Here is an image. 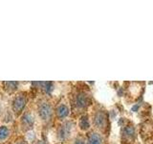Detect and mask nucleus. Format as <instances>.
<instances>
[{
	"mask_svg": "<svg viewBox=\"0 0 153 144\" xmlns=\"http://www.w3.org/2000/svg\"><path fill=\"white\" fill-rule=\"evenodd\" d=\"M89 104V98L86 93L84 92H79L75 97V105L79 109H84Z\"/></svg>",
	"mask_w": 153,
	"mask_h": 144,
	"instance_id": "nucleus-4",
	"label": "nucleus"
},
{
	"mask_svg": "<svg viewBox=\"0 0 153 144\" xmlns=\"http://www.w3.org/2000/svg\"><path fill=\"white\" fill-rule=\"evenodd\" d=\"M35 144H45V141L44 140H37Z\"/></svg>",
	"mask_w": 153,
	"mask_h": 144,
	"instance_id": "nucleus-15",
	"label": "nucleus"
},
{
	"mask_svg": "<svg viewBox=\"0 0 153 144\" xmlns=\"http://www.w3.org/2000/svg\"><path fill=\"white\" fill-rule=\"evenodd\" d=\"M134 134H135V130L132 126H126L123 129V136L126 137L128 140L134 136Z\"/></svg>",
	"mask_w": 153,
	"mask_h": 144,
	"instance_id": "nucleus-11",
	"label": "nucleus"
},
{
	"mask_svg": "<svg viewBox=\"0 0 153 144\" xmlns=\"http://www.w3.org/2000/svg\"><path fill=\"white\" fill-rule=\"evenodd\" d=\"M56 116L59 117V119L63 120L66 117H68V115L70 113V108L69 106L67 104L62 103L60 105L57 106V108L56 110Z\"/></svg>",
	"mask_w": 153,
	"mask_h": 144,
	"instance_id": "nucleus-6",
	"label": "nucleus"
},
{
	"mask_svg": "<svg viewBox=\"0 0 153 144\" xmlns=\"http://www.w3.org/2000/svg\"><path fill=\"white\" fill-rule=\"evenodd\" d=\"M26 106V97L23 94H17L14 96L12 103V108L13 110V112L19 114L24 110Z\"/></svg>",
	"mask_w": 153,
	"mask_h": 144,
	"instance_id": "nucleus-2",
	"label": "nucleus"
},
{
	"mask_svg": "<svg viewBox=\"0 0 153 144\" xmlns=\"http://www.w3.org/2000/svg\"><path fill=\"white\" fill-rule=\"evenodd\" d=\"M72 129H73V122L72 121H65L63 124H61L59 131H57V136L61 140H66L72 134Z\"/></svg>",
	"mask_w": 153,
	"mask_h": 144,
	"instance_id": "nucleus-3",
	"label": "nucleus"
},
{
	"mask_svg": "<svg viewBox=\"0 0 153 144\" xmlns=\"http://www.w3.org/2000/svg\"><path fill=\"white\" fill-rule=\"evenodd\" d=\"M10 136V129L7 126H0V141L7 139Z\"/></svg>",
	"mask_w": 153,
	"mask_h": 144,
	"instance_id": "nucleus-10",
	"label": "nucleus"
},
{
	"mask_svg": "<svg viewBox=\"0 0 153 144\" xmlns=\"http://www.w3.org/2000/svg\"><path fill=\"white\" fill-rule=\"evenodd\" d=\"M79 127L80 128V130H82V131H87L90 128V121L87 115H82V116L79 118Z\"/></svg>",
	"mask_w": 153,
	"mask_h": 144,
	"instance_id": "nucleus-9",
	"label": "nucleus"
},
{
	"mask_svg": "<svg viewBox=\"0 0 153 144\" xmlns=\"http://www.w3.org/2000/svg\"><path fill=\"white\" fill-rule=\"evenodd\" d=\"M87 144H102V139L100 134L96 132L90 133V134L88 136Z\"/></svg>",
	"mask_w": 153,
	"mask_h": 144,
	"instance_id": "nucleus-8",
	"label": "nucleus"
},
{
	"mask_svg": "<svg viewBox=\"0 0 153 144\" xmlns=\"http://www.w3.org/2000/svg\"><path fill=\"white\" fill-rule=\"evenodd\" d=\"M139 109V106L138 105H135V106H134V107L132 108V110H133V112H136V110Z\"/></svg>",
	"mask_w": 153,
	"mask_h": 144,
	"instance_id": "nucleus-14",
	"label": "nucleus"
},
{
	"mask_svg": "<svg viewBox=\"0 0 153 144\" xmlns=\"http://www.w3.org/2000/svg\"><path fill=\"white\" fill-rule=\"evenodd\" d=\"M37 113L42 121L48 122L53 117L54 110H53L52 105L49 102H47V101H41L37 106Z\"/></svg>",
	"mask_w": 153,
	"mask_h": 144,
	"instance_id": "nucleus-1",
	"label": "nucleus"
},
{
	"mask_svg": "<svg viewBox=\"0 0 153 144\" xmlns=\"http://www.w3.org/2000/svg\"><path fill=\"white\" fill-rule=\"evenodd\" d=\"M21 124L23 128H25L26 130H31L35 124V118H33V114L30 112L24 114L21 117Z\"/></svg>",
	"mask_w": 153,
	"mask_h": 144,
	"instance_id": "nucleus-7",
	"label": "nucleus"
},
{
	"mask_svg": "<svg viewBox=\"0 0 153 144\" xmlns=\"http://www.w3.org/2000/svg\"><path fill=\"white\" fill-rule=\"evenodd\" d=\"M94 124L99 129H102L106 125V113L103 110H99L94 116Z\"/></svg>",
	"mask_w": 153,
	"mask_h": 144,
	"instance_id": "nucleus-5",
	"label": "nucleus"
},
{
	"mask_svg": "<svg viewBox=\"0 0 153 144\" xmlns=\"http://www.w3.org/2000/svg\"><path fill=\"white\" fill-rule=\"evenodd\" d=\"M73 144H86L84 139L81 138V137H76L75 140H74V143Z\"/></svg>",
	"mask_w": 153,
	"mask_h": 144,
	"instance_id": "nucleus-12",
	"label": "nucleus"
},
{
	"mask_svg": "<svg viewBox=\"0 0 153 144\" xmlns=\"http://www.w3.org/2000/svg\"><path fill=\"white\" fill-rule=\"evenodd\" d=\"M16 144H28V142L26 140H24V139H19Z\"/></svg>",
	"mask_w": 153,
	"mask_h": 144,
	"instance_id": "nucleus-13",
	"label": "nucleus"
}]
</instances>
